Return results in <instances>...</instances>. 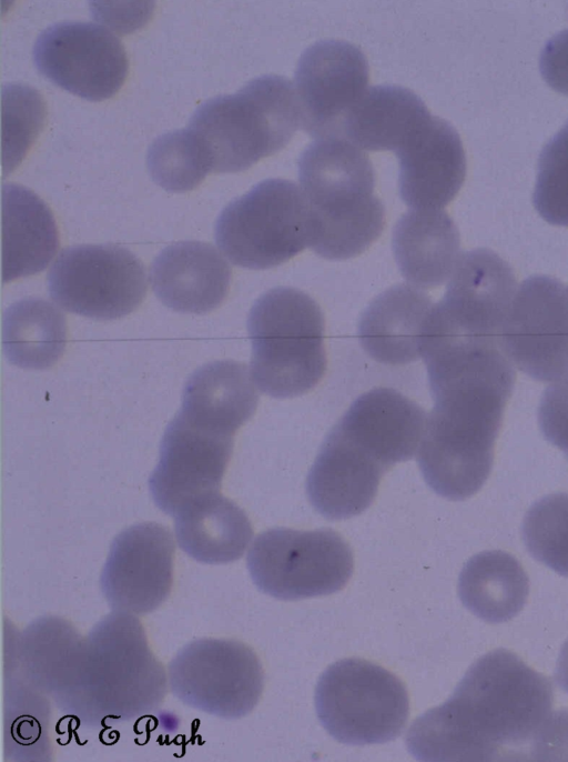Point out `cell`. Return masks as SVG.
Returning a JSON list of instances; mask_svg holds the SVG:
<instances>
[{"label":"cell","mask_w":568,"mask_h":762,"mask_svg":"<svg viewBox=\"0 0 568 762\" xmlns=\"http://www.w3.org/2000/svg\"><path fill=\"white\" fill-rule=\"evenodd\" d=\"M552 686L515 653L478 659L452 696L410 725L406 745L419 761H495L531 745L551 715Z\"/></svg>","instance_id":"1"},{"label":"cell","mask_w":568,"mask_h":762,"mask_svg":"<svg viewBox=\"0 0 568 762\" xmlns=\"http://www.w3.org/2000/svg\"><path fill=\"white\" fill-rule=\"evenodd\" d=\"M169 688L139 615L112 610L82 636L52 699L81 723L100 728L155 712Z\"/></svg>","instance_id":"2"},{"label":"cell","mask_w":568,"mask_h":762,"mask_svg":"<svg viewBox=\"0 0 568 762\" xmlns=\"http://www.w3.org/2000/svg\"><path fill=\"white\" fill-rule=\"evenodd\" d=\"M298 179L311 210L310 248L318 255L353 258L383 232L385 209L374 195L373 164L347 139L311 143L298 159Z\"/></svg>","instance_id":"3"},{"label":"cell","mask_w":568,"mask_h":762,"mask_svg":"<svg viewBox=\"0 0 568 762\" xmlns=\"http://www.w3.org/2000/svg\"><path fill=\"white\" fill-rule=\"evenodd\" d=\"M300 126L293 83L277 74H265L233 94L202 103L187 129L211 172L226 173L246 170L282 150Z\"/></svg>","instance_id":"4"},{"label":"cell","mask_w":568,"mask_h":762,"mask_svg":"<svg viewBox=\"0 0 568 762\" xmlns=\"http://www.w3.org/2000/svg\"><path fill=\"white\" fill-rule=\"evenodd\" d=\"M324 315L306 293L274 288L253 304L247 318L251 373L264 393L293 398L313 389L326 370Z\"/></svg>","instance_id":"5"},{"label":"cell","mask_w":568,"mask_h":762,"mask_svg":"<svg viewBox=\"0 0 568 762\" xmlns=\"http://www.w3.org/2000/svg\"><path fill=\"white\" fill-rule=\"evenodd\" d=\"M311 210L300 187L267 179L230 202L215 224V241L235 265L268 269L310 244Z\"/></svg>","instance_id":"6"},{"label":"cell","mask_w":568,"mask_h":762,"mask_svg":"<svg viewBox=\"0 0 568 762\" xmlns=\"http://www.w3.org/2000/svg\"><path fill=\"white\" fill-rule=\"evenodd\" d=\"M317 716L338 742L353 745L396 739L409 715L403 682L388 670L362 659L329 665L315 690Z\"/></svg>","instance_id":"7"},{"label":"cell","mask_w":568,"mask_h":762,"mask_svg":"<svg viewBox=\"0 0 568 762\" xmlns=\"http://www.w3.org/2000/svg\"><path fill=\"white\" fill-rule=\"evenodd\" d=\"M254 584L281 600L339 591L354 569L348 543L331 529L274 528L258 534L246 560Z\"/></svg>","instance_id":"8"},{"label":"cell","mask_w":568,"mask_h":762,"mask_svg":"<svg viewBox=\"0 0 568 762\" xmlns=\"http://www.w3.org/2000/svg\"><path fill=\"white\" fill-rule=\"evenodd\" d=\"M171 692L184 704L222 719H239L258 703L264 672L256 653L236 640L189 642L168 666Z\"/></svg>","instance_id":"9"},{"label":"cell","mask_w":568,"mask_h":762,"mask_svg":"<svg viewBox=\"0 0 568 762\" xmlns=\"http://www.w3.org/2000/svg\"><path fill=\"white\" fill-rule=\"evenodd\" d=\"M51 298L64 310L95 320L134 311L146 294L141 261L114 244H82L62 250L48 273Z\"/></svg>","instance_id":"10"},{"label":"cell","mask_w":568,"mask_h":762,"mask_svg":"<svg viewBox=\"0 0 568 762\" xmlns=\"http://www.w3.org/2000/svg\"><path fill=\"white\" fill-rule=\"evenodd\" d=\"M499 345L511 364L540 382L568 374V287L532 275L518 288L505 318Z\"/></svg>","instance_id":"11"},{"label":"cell","mask_w":568,"mask_h":762,"mask_svg":"<svg viewBox=\"0 0 568 762\" xmlns=\"http://www.w3.org/2000/svg\"><path fill=\"white\" fill-rule=\"evenodd\" d=\"M32 57L42 76L89 101L114 96L129 72L121 41L91 22L63 21L50 26L37 38Z\"/></svg>","instance_id":"12"},{"label":"cell","mask_w":568,"mask_h":762,"mask_svg":"<svg viewBox=\"0 0 568 762\" xmlns=\"http://www.w3.org/2000/svg\"><path fill=\"white\" fill-rule=\"evenodd\" d=\"M517 291L511 267L496 252L480 248L462 253L444 298L434 304L432 334L497 341Z\"/></svg>","instance_id":"13"},{"label":"cell","mask_w":568,"mask_h":762,"mask_svg":"<svg viewBox=\"0 0 568 762\" xmlns=\"http://www.w3.org/2000/svg\"><path fill=\"white\" fill-rule=\"evenodd\" d=\"M363 51L344 40H321L302 53L294 74L301 127L321 139L341 137L342 124L367 90Z\"/></svg>","instance_id":"14"},{"label":"cell","mask_w":568,"mask_h":762,"mask_svg":"<svg viewBox=\"0 0 568 762\" xmlns=\"http://www.w3.org/2000/svg\"><path fill=\"white\" fill-rule=\"evenodd\" d=\"M174 552L172 533L156 522L121 531L110 547L100 576L109 606L135 615L156 610L171 593Z\"/></svg>","instance_id":"15"},{"label":"cell","mask_w":568,"mask_h":762,"mask_svg":"<svg viewBox=\"0 0 568 762\" xmlns=\"http://www.w3.org/2000/svg\"><path fill=\"white\" fill-rule=\"evenodd\" d=\"M233 437L200 428L181 414L168 425L150 480L154 503L175 517L195 500L219 492Z\"/></svg>","instance_id":"16"},{"label":"cell","mask_w":568,"mask_h":762,"mask_svg":"<svg viewBox=\"0 0 568 762\" xmlns=\"http://www.w3.org/2000/svg\"><path fill=\"white\" fill-rule=\"evenodd\" d=\"M398 187L412 209H442L466 177L462 139L446 120L430 116L398 149Z\"/></svg>","instance_id":"17"},{"label":"cell","mask_w":568,"mask_h":762,"mask_svg":"<svg viewBox=\"0 0 568 762\" xmlns=\"http://www.w3.org/2000/svg\"><path fill=\"white\" fill-rule=\"evenodd\" d=\"M427 414L413 400L390 388L359 395L334 425L388 470L418 451Z\"/></svg>","instance_id":"18"},{"label":"cell","mask_w":568,"mask_h":762,"mask_svg":"<svg viewBox=\"0 0 568 762\" xmlns=\"http://www.w3.org/2000/svg\"><path fill=\"white\" fill-rule=\"evenodd\" d=\"M387 471L335 427L326 435L306 479L311 504L331 520L347 519L374 501Z\"/></svg>","instance_id":"19"},{"label":"cell","mask_w":568,"mask_h":762,"mask_svg":"<svg viewBox=\"0 0 568 762\" xmlns=\"http://www.w3.org/2000/svg\"><path fill=\"white\" fill-rule=\"evenodd\" d=\"M152 289L168 308L201 314L227 295L231 268L210 243L182 241L166 247L150 270Z\"/></svg>","instance_id":"20"},{"label":"cell","mask_w":568,"mask_h":762,"mask_svg":"<svg viewBox=\"0 0 568 762\" xmlns=\"http://www.w3.org/2000/svg\"><path fill=\"white\" fill-rule=\"evenodd\" d=\"M434 304L416 287L396 284L387 289L361 315L358 339L363 349L385 364H405L423 358Z\"/></svg>","instance_id":"21"},{"label":"cell","mask_w":568,"mask_h":762,"mask_svg":"<svg viewBox=\"0 0 568 762\" xmlns=\"http://www.w3.org/2000/svg\"><path fill=\"white\" fill-rule=\"evenodd\" d=\"M258 394L247 367L233 360L206 363L185 383L178 412L189 422L234 437L254 414Z\"/></svg>","instance_id":"22"},{"label":"cell","mask_w":568,"mask_h":762,"mask_svg":"<svg viewBox=\"0 0 568 762\" xmlns=\"http://www.w3.org/2000/svg\"><path fill=\"white\" fill-rule=\"evenodd\" d=\"M393 252L402 275L416 288L447 281L462 254L459 232L442 209H412L393 231Z\"/></svg>","instance_id":"23"},{"label":"cell","mask_w":568,"mask_h":762,"mask_svg":"<svg viewBox=\"0 0 568 762\" xmlns=\"http://www.w3.org/2000/svg\"><path fill=\"white\" fill-rule=\"evenodd\" d=\"M2 279L10 282L42 271L59 247L58 228L49 207L31 190L2 187Z\"/></svg>","instance_id":"24"},{"label":"cell","mask_w":568,"mask_h":762,"mask_svg":"<svg viewBox=\"0 0 568 762\" xmlns=\"http://www.w3.org/2000/svg\"><path fill=\"white\" fill-rule=\"evenodd\" d=\"M179 547L192 559L207 564L239 560L253 529L246 513L220 492L200 498L174 517Z\"/></svg>","instance_id":"25"},{"label":"cell","mask_w":568,"mask_h":762,"mask_svg":"<svg viewBox=\"0 0 568 762\" xmlns=\"http://www.w3.org/2000/svg\"><path fill=\"white\" fill-rule=\"evenodd\" d=\"M430 116L424 101L409 89L375 86L347 113L341 137L369 151L396 152Z\"/></svg>","instance_id":"26"},{"label":"cell","mask_w":568,"mask_h":762,"mask_svg":"<svg viewBox=\"0 0 568 762\" xmlns=\"http://www.w3.org/2000/svg\"><path fill=\"white\" fill-rule=\"evenodd\" d=\"M529 593L528 575L511 554L484 551L471 557L458 579L463 604L489 623L513 619L524 608Z\"/></svg>","instance_id":"27"},{"label":"cell","mask_w":568,"mask_h":762,"mask_svg":"<svg viewBox=\"0 0 568 762\" xmlns=\"http://www.w3.org/2000/svg\"><path fill=\"white\" fill-rule=\"evenodd\" d=\"M67 343V321L51 302L22 299L10 305L3 317V350L20 368L42 370L61 358Z\"/></svg>","instance_id":"28"},{"label":"cell","mask_w":568,"mask_h":762,"mask_svg":"<svg viewBox=\"0 0 568 762\" xmlns=\"http://www.w3.org/2000/svg\"><path fill=\"white\" fill-rule=\"evenodd\" d=\"M81 639L73 624L63 618L47 615L34 620L18 638V678L45 696H53Z\"/></svg>","instance_id":"29"},{"label":"cell","mask_w":568,"mask_h":762,"mask_svg":"<svg viewBox=\"0 0 568 762\" xmlns=\"http://www.w3.org/2000/svg\"><path fill=\"white\" fill-rule=\"evenodd\" d=\"M146 167L153 181L170 192L191 191L211 172L187 128L156 138L148 150Z\"/></svg>","instance_id":"30"},{"label":"cell","mask_w":568,"mask_h":762,"mask_svg":"<svg viewBox=\"0 0 568 762\" xmlns=\"http://www.w3.org/2000/svg\"><path fill=\"white\" fill-rule=\"evenodd\" d=\"M521 533L537 561L568 576V493H551L536 501L525 514Z\"/></svg>","instance_id":"31"},{"label":"cell","mask_w":568,"mask_h":762,"mask_svg":"<svg viewBox=\"0 0 568 762\" xmlns=\"http://www.w3.org/2000/svg\"><path fill=\"white\" fill-rule=\"evenodd\" d=\"M45 107L31 87L9 84L2 89V163L10 172L22 160L43 124Z\"/></svg>","instance_id":"32"},{"label":"cell","mask_w":568,"mask_h":762,"mask_svg":"<svg viewBox=\"0 0 568 762\" xmlns=\"http://www.w3.org/2000/svg\"><path fill=\"white\" fill-rule=\"evenodd\" d=\"M532 202L548 223L568 227V121L540 152Z\"/></svg>","instance_id":"33"},{"label":"cell","mask_w":568,"mask_h":762,"mask_svg":"<svg viewBox=\"0 0 568 762\" xmlns=\"http://www.w3.org/2000/svg\"><path fill=\"white\" fill-rule=\"evenodd\" d=\"M538 423L544 437L568 458V374L544 391Z\"/></svg>","instance_id":"34"},{"label":"cell","mask_w":568,"mask_h":762,"mask_svg":"<svg viewBox=\"0 0 568 762\" xmlns=\"http://www.w3.org/2000/svg\"><path fill=\"white\" fill-rule=\"evenodd\" d=\"M539 69L550 88L568 96V29L546 42L540 53Z\"/></svg>","instance_id":"35"},{"label":"cell","mask_w":568,"mask_h":762,"mask_svg":"<svg viewBox=\"0 0 568 762\" xmlns=\"http://www.w3.org/2000/svg\"><path fill=\"white\" fill-rule=\"evenodd\" d=\"M555 679L559 686L568 692V640L561 648L556 665Z\"/></svg>","instance_id":"36"}]
</instances>
